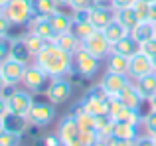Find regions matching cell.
Segmentation results:
<instances>
[{
    "instance_id": "6da1fadb",
    "label": "cell",
    "mask_w": 156,
    "mask_h": 146,
    "mask_svg": "<svg viewBox=\"0 0 156 146\" xmlns=\"http://www.w3.org/2000/svg\"><path fill=\"white\" fill-rule=\"evenodd\" d=\"M34 63L42 67L50 77H61V75L75 73V69H73V55L63 51L53 42H48L44 46V50L34 57Z\"/></svg>"
},
{
    "instance_id": "7a4b0ae2",
    "label": "cell",
    "mask_w": 156,
    "mask_h": 146,
    "mask_svg": "<svg viewBox=\"0 0 156 146\" xmlns=\"http://www.w3.org/2000/svg\"><path fill=\"white\" fill-rule=\"evenodd\" d=\"M4 16L10 20L12 26H28L32 22V18L36 16L34 10V0H10L6 6L2 8Z\"/></svg>"
},
{
    "instance_id": "3957f363",
    "label": "cell",
    "mask_w": 156,
    "mask_h": 146,
    "mask_svg": "<svg viewBox=\"0 0 156 146\" xmlns=\"http://www.w3.org/2000/svg\"><path fill=\"white\" fill-rule=\"evenodd\" d=\"M109 101H111V97L103 91L101 85H97V87H91L83 97H81L79 107L83 109V111L95 115V116L109 115Z\"/></svg>"
},
{
    "instance_id": "277c9868",
    "label": "cell",
    "mask_w": 156,
    "mask_h": 146,
    "mask_svg": "<svg viewBox=\"0 0 156 146\" xmlns=\"http://www.w3.org/2000/svg\"><path fill=\"white\" fill-rule=\"evenodd\" d=\"M50 81H51V77L48 75V73L44 71L40 65H36V63L26 65V71H24V77H22V83H24V87H26L32 95L46 93Z\"/></svg>"
},
{
    "instance_id": "5b68a950",
    "label": "cell",
    "mask_w": 156,
    "mask_h": 146,
    "mask_svg": "<svg viewBox=\"0 0 156 146\" xmlns=\"http://www.w3.org/2000/svg\"><path fill=\"white\" fill-rule=\"evenodd\" d=\"M6 103H8V113H10V115L26 119L30 109H32V105H34V97H32V93L28 91V89L22 91V89L12 87V91L6 95Z\"/></svg>"
},
{
    "instance_id": "8992f818",
    "label": "cell",
    "mask_w": 156,
    "mask_h": 146,
    "mask_svg": "<svg viewBox=\"0 0 156 146\" xmlns=\"http://www.w3.org/2000/svg\"><path fill=\"white\" fill-rule=\"evenodd\" d=\"M71 93H73L71 81L65 75H61V77H51V81H50V85H48L44 95H46L48 101L53 103V105H63V103L69 101Z\"/></svg>"
},
{
    "instance_id": "52a82bcc",
    "label": "cell",
    "mask_w": 156,
    "mask_h": 146,
    "mask_svg": "<svg viewBox=\"0 0 156 146\" xmlns=\"http://www.w3.org/2000/svg\"><path fill=\"white\" fill-rule=\"evenodd\" d=\"M99 61L93 54H89L85 47L77 50L73 54V69H75L77 75H81L83 79H91L95 77V73L99 71Z\"/></svg>"
},
{
    "instance_id": "ba28073f",
    "label": "cell",
    "mask_w": 156,
    "mask_h": 146,
    "mask_svg": "<svg viewBox=\"0 0 156 146\" xmlns=\"http://www.w3.org/2000/svg\"><path fill=\"white\" fill-rule=\"evenodd\" d=\"M55 105L50 103V101H34V105H32L30 113H28L26 120L28 124H32V127H46V124H50L53 120V116H55Z\"/></svg>"
},
{
    "instance_id": "9c48e42d",
    "label": "cell",
    "mask_w": 156,
    "mask_h": 146,
    "mask_svg": "<svg viewBox=\"0 0 156 146\" xmlns=\"http://www.w3.org/2000/svg\"><path fill=\"white\" fill-rule=\"evenodd\" d=\"M57 138L61 146H81V136H79V127L73 115H67L59 120L57 124Z\"/></svg>"
},
{
    "instance_id": "30bf717a",
    "label": "cell",
    "mask_w": 156,
    "mask_h": 146,
    "mask_svg": "<svg viewBox=\"0 0 156 146\" xmlns=\"http://www.w3.org/2000/svg\"><path fill=\"white\" fill-rule=\"evenodd\" d=\"M81 47H85L89 54H93L97 59H101V61L107 59L109 54H111V42L107 40L103 30H95L89 38H85L83 42H81Z\"/></svg>"
},
{
    "instance_id": "8fae6325",
    "label": "cell",
    "mask_w": 156,
    "mask_h": 146,
    "mask_svg": "<svg viewBox=\"0 0 156 146\" xmlns=\"http://www.w3.org/2000/svg\"><path fill=\"white\" fill-rule=\"evenodd\" d=\"M109 115H111V119L117 120V123H130V124H136V127L142 124L140 113L134 111V109L125 107L117 97H111V101H109Z\"/></svg>"
},
{
    "instance_id": "7c38bea8",
    "label": "cell",
    "mask_w": 156,
    "mask_h": 146,
    "mask_svg": "<svg viewBox=\"0 0 156 146\" xmlns=\"http://www.w3.org/2000/svg\"><path fill=\"white\" fill-rule=\"evenodd\" d=\"M129 83H133L129 75H125V73H113V71H107L103 75V79L99 81V85L103 87V91L109 97H119V93Z\"/></svg>"
},
{
    "instance_id": "4fadbf2b",
    "label": "cell",
    "mask_w": 156,
    "mask_h": 146,
    "mask_svg": "<svg viewBox=\"0 0 156 146\" xmlns=\"http://www.w3.org/2000/svg\"><path fill=\"white\" fill-rule=\"evenodd\" d=\"M148 73H154L152 69V59L142 51H136L133 57H129V77L130 79H138Z\"/></svg>"
},
{
    "instance_id": "5bb4252c",
    "label": "cell",
    "mask_w": 156,
    "mask_h": 146,
    "mask_svg": "<svg viewBox=\"0 0 156 146\" xmlns=\"http://www.w3.org/2000/svg\"><path fill=\"white\" fill-rule=\"evenodd\" d=\"M0 71H2L4 79H6L8 87H16L18 83H22L24 71H26V63L16 61V59L8 57L4 63H0Z\"/></svg>"
},
{
    "instance_id": "9a60e30c",
    "label": "cell",
    "mask_w": 156,
    "mask_h": 146,
    "mask_svg": "<svg viewBox=\"0 0 156 146\" xmlns=\"http://www.w3.org/2000/svg\"><path fill=\"white\" fill-rule=\"evenodd\" d=\"M87 20L93 24L95 30H105L111 22L115 20V10L113 8H105V6H93L87 12Z\"/></svg>"
},
{
    "instance_id": "2e32d148",
    "label": "cell",
    "mask_w": 156,
    "mask_h": 146,
    "mask_svg": "<svg viewBox=\"0 0 156 146\" xmlns=\"http://www.w3.org/2000/svg\"><path fill=\"white\" fill-rule=\"evenodd\" d=\"M28 28H30V32H34V34H38L40 38H44L46 42H53L55 36H57L55 30H53V26H51L50 16H34L32 22L28 24Z\"/></svg>"
},
{
    "instance_id": "e0dca14e",
    "label": "cell",
    "mask_w": 156,
    "mask_h": 146,
    "mask_svg": "<svg viewBox=\"0 0 156 146\" xmlns=\"http://www.w3.org/2000/svg\"><path fill=\"white\" fill-rule=\"evenodd\" d=\"M10 57L16 61H22L26 65L34 63V54L30 51V47L26 46L24 38H14L12 40V47H10Z\"/></svg>"
},
{
    "instance_id": "ac0fdd59",
    "label": "cell",
    "mask_w": 156,
    "mask_h": 146,
    "mask_svg": "<svg viewBox=\"0 0 156 146\" xmlns=\"http://www.w3.org/2000/svg\"><path fill=\"white\" fill-rule=\"evenodd\" d=\"M119 101H121L125 107H129V109H134V111H138L140 109V105H142V95L138 93V89L134 87V83H129L125 89H122L121 93H119V97H117Z\"/></svg>"
},
{
    "instance_id": "d6986e66",
    "label": "cell",
    "mask_w": 156,
    "mask_h": 146,
    "mask_svg": "<svg viewBox=\"0 0 156 146\" xmlns=\"http://www.w3.org/2000/svg\"><path fill=\"white\" fill-rule=\"evenodd\" d=\"M136 51H140V43H138L130 34L111 46V54H119V55H125V57H133Z\"/></svg>"
},
{
    "instance_id": "ffe728a7",
    "label": "cell",
    "mask_w": 156,
    "mask_h": 146,
    "mask_svg": "<svg viewBox=\"0 0 156 146\" xmlns=\"http://www.w3.org/2000/svg\"><path fill=\"white\" fill-rule=\"evenodd\" d=\"M73 116H75L77 120V127H79V132H99L97 130V116L91 115V113L83 111V109L77 105L75 107V113H73Z\"/></svg>"
},
{
    "instance_id": "44dd1931",
    "label": "cell",
    "mask_w": 156,
    "mask_h": 146,
    "mask_svg": "<svg viewBox=\"0 0 156 146\" xmlns=\"http://www.w3.org/2000/svg\"><path fill=\"white\" fill-rule=\"evenodd\" d=\"M115 20H117L119 24H121L125 30H129V34L134 30V28L140 24V20H138L136 12H134V8H121V10H115Z\"/></svg>"
},
{
    "instance_id": "7402d4cb",
    "label": "cell",
    "mask_w": 156,
    "mask_h": 146,
    "mask_svg": "<svg viewBox=\"0 0 156 146\" xmlns=\"http://www.w3.org/2000/svg\"><path fill=\"white\" fill-rule=\"evenodd\" d=\"M53 43H57V46L61 47L63 51H67V54H75L77 50H81V40L77 38L73 32H63V34H57L55 40H53Z\"/></svg>"
},
{
    "instance_id": "603a6c76",
    "label": "cell",
    "mask_w": 156,
    "mask_h": 146,
    "mask_svg": "<svg viewBox=\"0 0 156 146\" xmlns=\"http://www.w3.org/2000/svg\"><path fill=\"white\" fill-rule=\"evenodd\" d=\"M134 87L138 89V93L142 95V99L148 101L156 93V73H148V75H144V77L134 79Z\"/></svg>"
},
{
    "instance_id": "cb8c5ba5",
    "label": "cell",
    "mask_w": 156,
    "mask_h": 146,
    "mask_svg": "<svg viewBox=\"0 0 156 146\" xmlns=\"http://www.w3.org/2000/svg\"><path fill=\"white\" fill-rule=\"evenodd\" d=\"M51 18V26L55 30V34H63V32H71V26H73V16L69 14H63V12L55 10L53 14L50 16Z\"/></svg>"
},
{
    "instance_id": "d4e9b609",
    "label": "cell",
    "mask_w": 156,
    "mask_h": 146,
    "mask_svg": "<svg viewBox=\"0 0 156 146\" xmlns=\"http://www.w3.org/2000/svg\"><path fill=\"white\" fill-rule=\"evenodd\" d=\"M113 136L125 138V140H136L138 138V127L136 124H130V123H117V120H115Z\"/></svg>"
},
{
    "instance_id": "484cf974",
    "label": "cell",
    "mask_w": 156,
    "mask_h": 146,
    "mask_svg": "<svg viewBox=\"0 0 156 146\" xmlns=\"http://www.w3.org/2000/svg\"><path fill=\"white\" fill-rule=\"evenodd\" d=\"M130 36H133L138 43H144V42H148V40L156 38V26L150 24V22H140L133 32H130Z\"/></svg>"
},
{
    "instance_id": "4316f807",
    "label": "cell",
    "mask_w": 156,
    "mask_h": 146,
    "mask_svg": "<svg viewBox=\"0 0 156 146\" xmlns=\"http://www.w3.org/2000/svg\"><path fill=\"white\" fill-rule=\"evenodd\" d=\"M107 71L129 75V57L119 55V54H109V57H107Z\"/></svg>"
},
{
    "instance_id": "83f0119b",
    "label": "cell",
    "mask_w": 156,
    "mask_h": 146,
    "mask_svg": "<svg viewBox=\"0 0 156 146\" xmlns=\"http://www.w3.org/2000/svg\"><path fill=\"white\" fill-rule=\"evenodd\" d=\"M71 32L77 36V38L83 42L85 38H89V36L95 32V28H93V24L89 22L87 18H73V26H71Z\"/></svg>"
},
{
    "instance_id": "f1b7e54d",
    "label": "cell",
    "mask_w": 156,
    "mask_h": 146,
    "mask_svg": "<svg viewBox=\"0 0 156 146\" xmlns=\"http://www.w3.org/2000/svg\"><path fill=\"white\" fill-rule=\"evenodd\" d=\"M103 32H105L107 40L111 42V46H113V43H117L119 40H122L125 36H129V30H125V28H122L121 24L117 22V20H113V22H111V24L105 28Z\"/></svg>"
},
{
    "instance_id": "f546056e",
    "label": "cell",
    "mask_w": 156,
    "mask_h": 146,
    "mask_svg": "<svg viewBox=\"0 0 156 146\" xmlns=\"http://www.w3.org/2000/svg\"><path fill=\"white\" fill-rule=\"evenodd\" d=\"M22 38H24V42H26V46L30 47V51L34 54V57H36V55H38L40 51L44 50V46L48 43V42H46L44 38H40L38 34H34V32H30V30H28L26 34L22 36Z\"/></svg>"
},
{
    "instance_id": "4dcf8cb0",
    "label": "cell",
    "mask_w": 156,
    "mask_h": 146,
    "mask_svg": "<svg viewBox=\"0 0 156 146\" xmlns=\"http://www.w3.org/2000/svg\"><path fill=\"white\" fill-rule=\"evenodd\" d=\"M113 127H115V120L111 119V115H99L97 116V130H99L101 138H111L113 136Z\"/></svg>"
},
{
    "instance_id": "1f68e13d",
    "label": "cell",
    "mask_w": 156,
    "mask_h": 146,
    "mask_svg": "<svg viewBox=\"0 0 156 146\" xmlns=\"http://www.w3.org/2000/svg\"><path fill=\"white\" fill-rule=\"evenodd\" d=\"M57 8L59 6L55 4V0H34L36 16H51Z\"/></svg>"
},
{
    "instance_id": "d6a6232c",
    "label": "cell",
    "mask_w": 156,
    "mask_h": 146,
    "mask_svg": "<svg viewBox=\"0 0 156 146\" xmlns=\"http://www.w3.org/2000/svg\"><path fill=\"white\" fill-rule=\"evenodd\" d=\"M4 123H6V128H8V130L20 132V134H24V130H26V127H28V120L26 119L16 116V115H10V113H8V116L4 119Z\"/></svg>"
},
{
    "instance_id": "836d02e7",
    "label": "cell",
    "mask_w": 156,
    "mask_h": 146,
    "mask_svg": "<svg viewBox=\"0 0 156 146\" xmlns=\"http://www.w3.org/2000/svg\"><path fill=\"white\" fill-rule=\"evenodd\" d=\"M20 142H22V134L20 132L8 130V128H4L0 132V146H20Z\"/></svg>"
},
{
    "instance_id": "e575fe53",
    "label": "cell",
    "mask_w": 156,
    "mask_h": 146,
    "mask_svg": "<svg viewBox=\"0 0 156 146\" xmlns=\"http://www.w3.org/2000/svg\"><path fill=\"white\" fill-rule=\"evenodd\" d=\"M134 12H136L138 20L140 22H148V16H150V2H144V0H136L133 4Z\"/></svg>"
},
{
    "instance_id": "d590c367",
    "label": "cell",
    "mask_w": 156,
    "mask_h": 146,
    "mask_svg": "<svg viewBox=\"0 0 156 146\" xmlns=\"http://www.w3.org/2000/svg\"><path fill=\"white\" fill-rule=\"evenodd\" d=\"M142 127L148 136H156V111H150L148 115L142 116Z\"/></svg>"
},
{
    "instance_id": "8d00e7d4",
    "label": "cell",
    "mask_w": 156,
    "mask_h": 146,
    "mask_svg": "<svg viewBox=\"0 0 156 146\" xmlns=\"http://www.w3.org/2000/svg\"><path fill=\"white\" fill-rule=\"evenodd\" d=\"M10 47H12V40L8 36H0V63H4L10 57Z\"/></svg>"
},
{
    "instance_id": "74e56055",
    "label": "cell",
    "mask_w": 156,
    "mask_h": 146,
    "mask_svg": "<svg viewBox=\"0 0 156 146\" xmlns=\"http://www.w3.org/2000/svg\"><path fill=\"white\" fill-rule=\"evenodd\" d=\"M93 6H95V0H71L69 4L73 12H89Z\"/></svg>"
},
{
    "instance_id": "f35d334b",
    "label": "cell",
    "mask_w": 156,
    "mask_h": 146,
    "mask_svg": "<svg viewBox=\"0 0 156 146\" xmlns=\"http://www.w3.org/2000/svg\"><path fill=\"white\" fill-rule=\"evenodd\" d=\"M140 51H142V54H146L148 57L156 55V38L148 40V42H144V43H140Z\"/></svg>"
},
{
    "instance_id": "ab89813d",
    "label": "cell",
    "mask_w": 156,
    "mask_h": 146,
    "mask_svg": "<svg viewBox=\"0 0 156 146\" xmlns=\"http://www.w3.org/2000/svg\"><path fill=\"white\" fill-rule=\"evenodd\" d=\"M10 28H12V24H10V20L4 16V12L0 10V36H8L10 34Z\"/></svg>"
},
{
    "instance_id": "60d3db41",
    "label": "cell",
    "mask_w": 156,
    "mask_h": 146,
    "mask_svg": "<svg viewBox=\"0 0 156 146\" xmlns=\"http://www.w3.org/2000/svg\"><path fill=\"white\" fill-rule=\"evenodd\" d=\"M107 146H134V140H125V138L111 136V138H107Z\"/></svg>"
},
{
    "instance_id": "b9f144b4",
    "label": "cell",
    "mask_w": 156,
    "mask_h": 146,
    "mask_svg": "<svg viewBox=\"0 0 156 146\" xmlns=\"http://www.w3.org/2000/svg\"><path fill=\"white\" fill-rule=\"evenodd\" d=\"M136 0H111V6L113 10H121V8H130Z\"/></svg>"
},
{
    "instance_id": "7bdbcfd3",
    "label": "cell",
    "mask_w": 156,
    "mask_h": 146,
    "mask_svg": "<svg viewBox=\"0 0 156 146\" xmlns=\"http://www.w3.org/2000/svg\"><path fill=\"white\" fill-rule=\"evenodd\" d=\"M134 146H154V138L152 136H138L136 140H134Z\"/></svg>"
},
{
    "instance_id": "ee69618b",
    "label": "cell",
    "mask_w": 156,
    "mask_h": 146,
    "mask_svg": "<svg viewBox=\"0 0 156 146\" xmlns=\"http://www.w3.org/2000/svg\"><path fill=\"white\" fill-rule=\"evenodd\" d=\"M44 146H61V142L57 138V134H48L44 138Z\"/></svg>"
},
{
    "instance_id": "f6af8a7d",
    "label": "cell",
    "mask_w": 156,
    "mask_h": 146,
    "mask_svg": "<svg viewBox=\"0 0 156 146\" xmlns=\"http://www.w3.org/2000/svg\"><path fill=\"white\" fill-rule=\"evenodd\" d=\"M8 116V103H6V95H0V119Z\"/></svg>"
},
{
    "instance_id": "bcb514c9",
    "label": "cell",
    "mask_w": 156,
    "mask_h": 146,
    "mask_svg": "<svg viewBox=\"0 0 156 146\" xmlns=\"http://www.w3.org/2000/svg\"><path fill=\"white\" fill-rule=\"evenodd\" d=\"M148 22L156 26V2L150 4V16H148Z\"/></svg>"
},
{
    "instance_id": "7dc6e473",
    "label": "cell",
    "mask_w": 156,
    "mask_h": 146,
    "mask_svg": "<svg viewBox=\"0 0 156 146\" xmlns=\"http://www.w3.org/2000/svg\"><path fill=\"white\" fill-rule=\"evenodd\" d=\"M6 89H10L8 87V83H6V79H4V75H2V71H0V95H4V91Z\"/></svg>"
},
{
    "instance_id": "c3c4849f",
    "label": "cell",
    "mask_w": 156,
    "mask_h": 146,
    "mask_svg": "<svg viewBox=\"0 0 156 146\" xmlns=\"http://www.w3.org/2000/svg\"><path fill=\"white\" fill-rule=\"evenodd\" d=\"M97 6H105V8H113L111 6V0H95Z\"/></svg>"
},
{
    "instance_id": "681fc988",
    "label": "cell",
    "mask_w": 156,
    "mask_h": 146,
    "mask_svg": "<svg viewBox=\"0 0 156 146\" xmlns=\"http://www.w3.org/2000/svg\"><path fill=\"white\" fill-rule=\"evenodd\" d=\"M89 146H107V140H105V138H101V136H99V138H97L95 142H91Z\"/></svg>"
},
{
    "instance_id": "f907efd6",
    "label": "cell",
    "mask_w": 156,
    "mask_h": 146,
    "mask_svg": "<svg viewBox=\"0 0 156 146\" xmlns=\"http://www.w3.org/2000/svg\"><path fill=\"white\" fill-rule=\"evenodd\" d=\"M148 105H150V109H152V111H156V93L148 99Z\"/></svg>"
},
{
    "instance_id": "816d5d0a",
    "label": "cell",
    "mask_w": 156,
    "mask_h": 146,
    "mask_svg": "<svg viewBox=\"0 0 156 146\" xmlns=\"http://www.w3.org/2000/svg\"><path fill=\"white\" fill-rule=\"evenodd\" d=\"M55 4H57V6H69L71 0H55Z\"/></svg>"
},
{
    "instance_id": "f5cc1de1",
    "label": "cell",
    "mask_w": 156,
    "mask_h": 146,
    "mask_svg": "<svg viewBox=\"0 0 156 146\" xmlns=\"http://www.w3.org/2000/svg\"><path fill=\"white\" fill-rule=\"evenodd\" d=\"M4 128H6V123H4V119H0V132H2Z\"/></svg>"
},
{
    "instance_id": "db71d44e",
    "label": "cell",
    "mask_w": 156,
    "mask_h": 146,
    "mask_svg": "<svg viewBox=\"0 0 156 146\" xmlns=\"http://www.w3.org/2000/svg\"><path fill=\"white\" fill-rule=\"evenodd\" d=\"M150 59H152V69H154V73H156V55H152Z\"/></svg>"
},
{
    "instance_id": "11a10c76",
    "label": "cell",
    "mask_w": 156,
    "mask_h": 146,
    "mask_svg": "<svg viewBox=\"0 0 156 146\" xmlns=\"http://www.w3.org/2000/svg\"><path fill=\"white\" fill-rule=\"evenodd\" d=\"M8 2H10V0H0V10H2V8H4V6H6V4H8Z\"/></svg>"
},
{
    "instance_id": "9f6ffc18",
    "label": "cell",
    "mask_w": 156,
    "mask_h": 146,
    "mask_svg": "<svg viewBox=\"0 0 156 146\" xmlns=\"http://www.w3.org/2000/svg\"><path fill=\"white\" fill-rule=\"evenodd\" d=\"M144 2H150V4H152V2H156V0H144Z\"/></svg>"
},
{
    "instance_id": "6f0895ef",
    "label": "cell",
    "mask_w": 156,
    "mask_h": 146,
    "mask_svg": "<svg viewBox=\"0 0 156 146\" xmlns=\"http://www.w3.org/2000/svg\"><path fill=\"white\" fill-rule=\"evenodd\" d=\"M152 138H154V146H156V136H152Z\"/></svg>"
}]
</instances>
